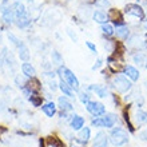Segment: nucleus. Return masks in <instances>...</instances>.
Masks as SVG:
<instances>
[{
    "instance_id": "f257e3e1",
    "label": "nucleus",
    "mask_w": 147,
    "mask_h": 147,
    "mask_svg": "<svg viewBox=\"0 0 147 147\" xmlns=\"http://www.w3.org/2000/svg\"><path fill=\"white\" fill-rule=\"evenodd\" d=\"M58 75L60 79H63V80L66 82L67 84L71 86V88L74 90V91H79L80 90V83H79V79L76 78V75L72 72V71L70 70V68H67L66 66H59L58 68Z\"/></svg>"
},
{
    "instance_id": "f03ea898",
    "label": "nucleus",
    "mask_w": 147,
    "mask_h": 147,
    "mask_svg": "<svg viewBox=\"0 0 147 147\" xmlns=\"http://www.w3.org/2000/svg\"><path fill=\"white\" fill-rule=\"evenodd\" d=\"M110 142L115 147H122L128 143V134L122 127H112V131L110 134Z\"/></svg>"
},
{
    "instance_id": "7ed1b4c3",
    "label": "nucleus",
    "mask_w": 147,
    "mask_h": 147,
    "mask_svg": "<svg viewBox=\"0 0 147 147\" xmlns=\"http://www.w3.org/2000/svg\"><path fill=\"white\" fill-rule=\"evenodd\" d=\"M112 86H114V88L120 94H126L132 88L131 80H130L126 75H122V74H116L115 76H114V79H112Z\"/></svg>"
},
{
    "instance_id": "20e7f679",
    "label": "nucleus",
    "mask_w": 147,
    "mask_h": 147,
    "mask_svg": "<svg viewBox=\"0 0 147 147\" xmlns=\"http://www.w3.org/2000/svg\"><path fill=\"white\" fill-rule=\"evenodd\" d=\"M86 106V110L94 116V118H99V116H103L106 114V107L103 103L100 102H95V100H90Z\"/></svg>"
},
{
    "instance_id": "39448f33",
    "label": "nucleus",
    "mask_w": 147,
    "mask_h": 147,
    "mask_svg": "<svg viewBox=\"0 0 147 147\" xmlns=\"http://www.w3.org/2000/svg\"><path fill=\"white\" fill-rule=\"evenodd\" d=\"M124 12L130 16H134V18H138L139 20L144 19V11L143 8L138 5V4H127L124 7Z\"/></svg>"
},
{
    "instance_id": "423d86ee",
    "label": "nucleus",
    "mask_w": 147,
    "mask_h": 147,
    "mask_svg": "<svg viewBox=\"0 0 147 147\" xmlns=\"http://www.w3.org/2000/svg\"><path fill=\"white\" fill-rule=\"evenodd\" d=\"M107 16H109V20L112 22V24L116 26V28L126 26V22L123 20V16H122L120 11H118V9H115V8H111V9L109 11V15Z\"/></svg>"
},
{
    "instance_id": "0eeeda50",
    "label": "nucleus",
    "mask_w": 147,
    "mask_h": 147,
    "mask_svg": "<svg viewBox=\"0 0 147 147\" xmlns=\"http://www.w3.org/2000/svg\"><path fill=\"white\" fill-rule=\"evenodd\" d=\"M109 142H110L109 135L103 131H99L94 138L92 147H109Z\"/></svg>"
},
{
    "instance_id": "6e6552de",
    "label": "nucleus",
    "mask_w": 147,
    "mask_h": 147,
    "mask_svg": "<svg viewBox=\"0 0 147 147\" xmlns=\"http://www.w3.org/2000/svg\"><path fill=\"white\" fill-rule=\"evenodd\" d=\"M70 99L71 98H68V96H60L58 99V107L60 109V111L68 112V114L74 111V103Z\"/></svg>"
},
{
    "instance_id": "1a4fd4ad",
    "label": "nucleus",
    "mask_w": 147,
    "mask_h": 147,
    "mask_svg": "<svg viewBox=\"0 0 147 147\" xmlns=\"http://www.w3.org/2000/svg\"><path fill=\"white\" fill-rule=\"evenodd\" d=\"M123 74L126 75V76L130 79L131 82H136L138 79H139V70L138 68H135L134 66H131V64H126V66H123Z\"/></svg>"
},
{
    "instance_id": "9d476101",
    "label": "nucleus",
    "mask_w": 147,
    "mask_h": 147,
    "mask_svg": "<svg viewBox=\"0 0 147 147\" xmlns=\"http://www.w3.org/2000/svg\"><path fill=\"white\" fill-rule=\"evenodd\" d=\"M100 119L105 128H112L118 122V116H116V114L110 112V114H105L103 116H100Z\"/></svg>"
},
{
    "instance_id": "9b49d317",
    "label": "nucleus",
    "mask_w": 147,
    "mask_h": 147,
    "mask_svg": "<svg viewBox=\"0 0 147 147\" xmlns=\"http://www.w3.org/2000/svg\"><path fill=\"white\" fill-rule=\"evenodd\" d=\"M88 91L95 92L99 98H107L109 96V90L106 86H100V84H90L88 86Z\"/></svg>"
},
{
    "instance_id": "f8f14e48",
    "label": "nucleus",
    "mask_w": 147,
    "mask_h": 147,
    "mask_svg": "<svg viewBox=\"0 0 147 147\" xmlns=\"http://www.w3.org/2000/svg\"><path fill=\"white\" fill-rule=\"evenodd\" d=\"M70 126L74 131H79L84 127V118L80 115H72L70 120Z\"/></svg>"
},
{
    "instance_id": "ddd939ff",
    "label": "nucleus",
    "mask_w": 147,
    "mask_h": 147,
    "mask_svg": "<svg viewBox=\"0 0 147 147\" xmlns=\"http://www.w3.org/2000/svg\"><path fill=\"white\" fill-rule=\"evenodd\" d=\"M42 111L46 114L48 118H52V116L56 114V105L54 102H47L42 106Z\"/></svg>"
},
{
    "instance_id": "4468645a",
    "label": "nucleus",
    "mask_w": 147,
    "mask_h": 147,
    "mask_svg": "<svg viewBox=\"0 0 147 147\" xmlns=\"http://www.w3.org/2000/svg\"><path fill=\"white\" fill-rule=\"evenodd\" d=\"M22 72H23V75H26L27 78H34L36 75L35 67L28 62H24L23 64H22Z\"/></svg>"
},
{
    "instance_id": "2eb2a0df",
    "label": "nucleus",
    "mask_w": 147,
    "mask_h": 147,
    "mask_svg": "<svg viewBox=\"0 0 147 147\" xmlns=\"http://www.w3.org/2000/svg\"><path fill=\"white\" fill-rule=\"evenodd\" d=\"M59 90L63 92V95H64V96H68V98H74V96H75V95H74V90L71 88V86L67 84L63 79H60V82H59Z\"/></svg>"
},
{
    "instance_id": "dca6fc26",
    "label": "nucleus",
    "mask_w": 147,
    "mask_h": 147,
    "mask_svg": "<svg viewBox=\"0 0 147 147\" xmlns=\"http://www.w3.org/2000/svg\"><path fill=\"white\" fill-rule=\"evenodd\" d=\"M78 138H79V142H80V143H87V142H88L90 139H91V130H90V127H83L82 128V130H79V136H78Z\"/></svg>"
},
{
    "instance_id": "f3484780",
    "label": "nucleus",
    "mask_w": 147,
    "mask_h": 147,
    "mask_svg": "<svg viewBox=\"0 0 147 147\" xmlns=\"http://www.w3.org/2000/svg\"><path fill=\"white\" fill-rule=\"evenodd\" d=\"M132 118H134V120H135V123L138 126L147 123V112L143 111V110H136Z\"/></svg>"
},
{
    "instance_id": "a211bd4d",
    "label": "nucleus",
    "mask_w": 147,
    "mask_h": 147,
    "mask_svg": "<svg viewBox=\"0 0 147 147\" xmlns=\"http://www.w3.org/2000/svg\"><path fill=\"white\" fill-rule=\"evenodd\" d=\"M114 35H116V38L120 39V40H127L130 38V30H128L127 26H123V27L116 28V31Z\"/></svg>"
},
{
    "instance_id": "6ab92c4d",
    "label": "nucleus",
    "mask_w": 147,
    "mask_h": 147,
    "mask_svg": "<svg viewBox=\"0 0 147 147\" xmlns=\"http://www.w3.org/2000/svg\"><path fill=\"white\" fill-rule=\"evenodd\" d=\"M92 19H94V22H96L99 24H106L109 22V16L102 11H95L92 13Z\"/></svg>"
},
{
    "instance_id": "aec40b11",
    "label": "nucleus",
    "mask_w": 147,
    "mask_h": 147,
    "mask_svg": "<svg viewBox=\"0 0 147 147\" xmlns=\"http://www.w3.org/2000/svg\"><path fill=\"white\" fill-rule=\"evenodd\" d=\"M15 23L19 28H27L28 26L31 24V18H30L28 15L20 16V18H16L15 19Z\"/></svg>"
},
{
    "instance_id": "412c9836",
    "label": "nucleus",
    "mask_w": 147,
    "mask_h": 147,
    "mask_svg": "<svg viewBox=\"0 0 147 147\" xmlns=\"http://www.w3.org/2000/svg\"><path fill=\"white\" fill-rule=\"evenodd\" d=\"M18 50H19V58H20V60H23V62H28V60H30V56H31L28 47L23 43V44H22Z\"/></svg>"
},
{
    "instance_id": "4be33fe9",
    "label": "nucleus",
    "mask_w": 147,
    "mask_h": 147,
    "mask_svg": "<svg viewBox=\"0 0 147 147\" xmlns=\"http://www.w3.org/2000/svg\"><path fill=\"white\" fill-rule=\"evenodd\" d=\"M13 15H15V19L16 18H20V16H24V15H27V11H26V7H24V4L22 3H15L13 4Z\"/></svg>"
},
{
    "instance_id": "5701e85b",
    "label": "nucleus",
    "mask_w": 147,
    "mask_h": 147,
    "mask_svg": "<svg viewBox=\"0 0 147 147\" xmlns=\"http://www.w3.org/2000/svg\"><path fill=\"white\" fill-rule=\"evenodd\" d=\"M3 20H4V23H7V24L13 23V20H15V15H13L12 8H4L3 9Z\"/></svg>"
},
{
    "instance_id": "b1692460",
    "label": "nucleus",
    "mask_w": 147,
    "mask_h": 147,
    "mask_svg": "<svg viewBox=\"0 0 147 147\" xmlns=\"http://www.w3.org/2000/svg\"><path fill=\"white\" fill-rule=\"evenodd\" d=\"M102 34L105 36H107V38H110V36H112L114 34H115V30H114V26L112 24H109V23H106V24H102Z\"/></svg>"
},
{
    "instance_id": "393cba45",
    "label": "nucleus",
    "mask_w": 147,
    "mask_h": 147,
    "mask_svg": "<svg viewBox=\"0 0 147 147\" xmlns=\"http://www.w3.org/2000/svg\"><path fill=\"white\" fill-rule=\"evenodd\" d=\"M47 146L48 147H64L63 142L59 138L56 136H50L48 139H47Z\"/></svg>"
},
{
    "instance_id": "a878e982",
    "label": "nucleus",
    "mask_w": 147,
    "mask_h": 147,
    "mask_svg": "<svg viewBox=\"0 0 147 147\" xmlns=\"http://www.w3.org/2000/svg\"><path fill=\"white\" fill-rule=\"evenodd\" d=\"M51 58H52V64H56V66H62L63 63V56L60 55V52L58 51H52L51 52Z\"/></svg>"
},
{
    "instance_id": "bb28decb",
    "label": "nucleus",
    "mask_w": 147,
    "mask_h": 147,
    "mask_svg": "<svg viewBox=\"0 0 147 147\" xmlns=\"http://www.w3.org/2000/svg\"><path fill=\"white\" fill-rule=\"evenodd\" d=\"M30 102H31V105L34 107H39V106H42V102H43V98L42 95H38V92H34L30 98Z\"/></svg>"
},
{
    "instance_id": "cd10ccee",
    "label": "nucleus",
    "mask_w": 147,
    "mask_h": 147,
    "mask_svg": "<svg viewBox=\"0 0 147 147\" xmlns=\"http://www.w3.org/2000/svg\"><path fill=\"white\" fill-rule=\"evenodd\" d=\"M91 92L90 91H79V100L83 103V105H87L90 100H91Z\"/></svg>"
},
{
    "instance_id": "c85d7f7f",
    "label": "nucleus",
    "mask_w": 147,
    "mask_h": 147,
    "mask_svg": "<svg viewBox=\"0 0 147 147\" xmlns=\"http://www.w3.org/2000/svg\"><path fill=\"white\" fill-rule=\"evenodd\" d=\"M7 36H8V39H9V42H11L15 47H18V48H19V47L23 44V42H22V40H20V39L18 38L15 34H12V32H8Z\"/></svg>"
},
{
    "instance_id": "c756f323",
    "label": "nucleus",
    "mask_w": 147,
    "mask_h": 147,
    "mask_svg": "<svg viewBox=\"0 0 147 147\" xmlns=\"http://www.w3.org/2000/svg\"><path fill=\"white\" fill-rule=\"evenodd\" d=\"M27 82H28V78L26 76V75H18V76L15 78V83L19 86L20 88L26 87V86H27Z\"/></svg>"
},
{
    "instance_id": "7c9ffc66",
    "label": "nucleus",
    "mask_w": 147,
    "mask_h": 147,
    "mask_svg": "<svg viewBox=\"0 0 147 147\" xmlns=\"http://www.w3.org/2000/svg\"><path fill=\"white\" fill-rule=\"evenodd\" d=\"M132 60H134V63H136L138 66H142V64L146 62V56H144L142 52H136V54L132 56Z\"/></svg>"
},
{
    "instance_id": "2f4dec72",
    "label": "nucleus",
    "mask_w": 147,
    "mask_h": 147,
    "mask_svg": "<svg viewBox=\"0 0 147 147\" xmlns=\"http://www.w3.org/2000/svg\"><path fill=\"white\" fill-rule=\"evenodd\" d=\"M91 126H92V127H98V128H103L100 116H99V118H94V119L91 120Z\"/></svg>"
},
{
    "instance_id": "473e14b6",
    "label": "nucleus",
    "mask_w": 147,
    "mask_h": 147,
    "mask_svg": "<svg viewBox=\"0 0 147 147\" xmlns=\"http://www.w3.org/2000/svg\"><path fill=\"white\" fill-rule=\"evenodd\" d=\"M86 47H87V48H88V50L91 51L92 54H96V52H98L96 46H95V44H94L92 42H86Z\"/></svg>"
},
{
    "instance_id": "72a5a7b5",
    "label": "nucleus",
    "mask_w": 147,
    "mask_h": 147,
    "mask_svg": "<svg viewBox=\"0 0 147 147\" xmlns=\"http://www.w3.org/2000/svg\"><path fill=\"white\" fill-rule=\"evenodd\" d=\"M48 87H50V88L52 90V91H56V90L59 88V84H58V83H56V82L54 80V79H52V80H50V82H48Z\"/></svg>"
},
{
    "instance_id": "f704fd0d",
    "label": "nucleus",
    "mask_w": 147,
    "mask_h": 147,
    "mask_svg": "<svg viewBox=\"0 0 147 147\" xmlns=\"http://www.w3.org/2000/svg\"><path fill=\"white\" fill-rule=\"evenodd\" d=\"M102 64H103V59H102V58H98V60L95 62V64L92 66V71L98 70V68H100Z\"/></svg>"
},
{
    "instance_id": "c9c22d12",
    "label": "nucleus",
    "mask_w": 147,
    "mask_h": 147,
    "mask_svg": "<svg viewBox=\"0 0 147 147\" xmlns=\"http://www.w3.org/2000/svg\"><path fill=\"white\" fill-rule=\"evenodd\" d=\"M96 5H100V7H110V1L109 0H96Z\"/></svg>"
},
{
    "instance_id": "e433bc0d",
    "label": "nucleus",
    "mask_w": 147,
    "mask_h": 147,
    "mask_svg": "<svg viewBox=\"0 0 147 147\" xmlns=\"http://www.w3.org/2000/svg\"><path fill=\"white\" fill-rule=\"evenodd\" d=\"M67 32H68V35L71 36V39H72L74 42H78V36L75 35V34H72V31H71V30H68V31H67Z\"/></svg>"
},
{
    "instance_id": "4c0bfd02",
    "label": "nucleus",
    "mask_w": 147,
    "mask_h": 147,
    "mask_svg": "<svg viewBox=\"0 0 147 147\" xmlns=\"http://www.w3.org/2000/svg\"><path fill=\"white\" fill-rule=\"evenodd\" d=\"M140 139H142V140H146V142H147V130H146V131H143V132H142V134H140Z\"/></svg>"
},
{
    "instance_id": "58836bf2",
    "label": "nucleus",
    "mask_w": 147,
    "mask_h": 147,
    "mask_svg": "<svg viewBox=\"0 0 147 147\" xmlns=\"http://www.w3.org/2000/svg\"><path fill=\"white\" fill-rule=\"evenodd\" d=\"M40 147H46V142L43 139H40Z\"/></svg>"
},
{
    "instance_id": "ea45409f",
    "label": "nucleus",
    "mask_w": 147,
    "mask_h": 147,
    "mask_svg": "<svg viewBox=\"0 0 147 147\" xmlns=\"http://www.w3.org/2000/svg\"><path fill=\"white\" fill-rule=\"evenodd\" d=\"M144 27H146V28H147V20H146V23H144Z\"/></svg>"
},
{
    "instance_id": "a19ab883",
    "label": "nucleus",
    "mask_w": 147,
    "mask_h": 147,
    "mask_svg": "<svg viewBox=\"0 0 147 147\" xmlns=\"http://www.w3.org/2000/svg\"><path fill=\"white\" fill-rule=\"evenodd\" d=\"M0 43H1V36H0Z\"/></svg>"
},
{
    "instance_id": "79ce46f5",
    "label": "nucleus",
    "mask_w": 147,
    "mask_h": 147,
    "mask_svg": "<svg viewBox=\"0 0 147 147\" xmlns=\"http://www.w3.org/2000/svg\"><path fill=\"white\" fill-rule=\"evenodd\" d=\"M74 147H82V146H74Z\"/></svg>"
},
{
    "instance_id": "37998d69",
    "label": "nucleus",
    "mask_w": 147,
    "mask_h": 147,
    "mask_svg": "<svg viewBox=\"0 0 147 147\" xmlns=\"http://www.w3.org/2000/svg\"><path fill=\"white\" fill-rule=\"evenodd\" d=\"M146 68H147V62H146Z\"/></svg>"
},
{
    "instance_id": "c03bdc74",
    "label": "nucleus",
    "mask_w": 147,
    "mask_h": 147,
    "mask_svg": "<svg viewBox=\"0 0 147 147\" xmlns=\"http://www.w3.org/2000/svg\"><path fill=\"white\" fill-rule=\"evenodd\" d=\"M146 87H147V82H146Z\"/></svg>"
},
{
    "instance_id": "a18cd8bd",
    "label": "nucleus",
    "mask_w": 147,
    "mask_h": 147,
    "mask_svg": "<svg viewBox=\"0 0 147 147\" xmlns=\"http://www.w3.org/2000/svg\"><path fill=\"white\" fill-rule=\"evenodd\" d=\"M16 1H19V0H16Z\"/></svg>"
},
{
    "instance_id": "49530a36",
    "label": "nucleus",
    "mask_w": 147,
    "mask_h": 147,
    "mask_svg": "<svg viewBox=\"0 0 147 147\" xmlns=\"http://www.w3.org/2000/svg\"><path fill=\"white\" fill-rule=\"evenodd\" d=\"M0 1H1V0H0Z\"/></svg>"
}]
</instances>
